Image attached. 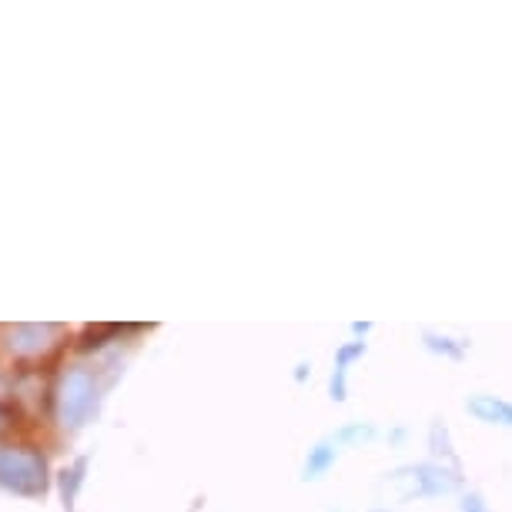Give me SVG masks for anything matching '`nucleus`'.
<instances>
[{
  "mask_svg": "<svg viewBox=\"0 0 512 512\" xmlns=\"http://www.w3.org/2000/svg\"><path fill=\"white\" fill-rule=\"evenodd\" d=\"M0 486L17 496H41L47 486V466L34 449H0Z\"/></svg>",
  "mask_w": 512,
  "mask_h": 512,
  "instance_id": "nucleus-1",
  "label": "nucleus"
},
{
  "mask_svg": "<svg viewBox=\"0 0 512 512\" xmlns=\"http://www.w3.org/2000/svg\"><path fill=\"white\" fill-rule=\"evenodd\" d=\"M94 402H98V389L88 369H67L61 385H57V415L67 429H81L91 419Z\"/></svg>",
  "mask_w": 512,
  "mask_h": 512,
  "instance_id": "nucleus-2",
  "label": "nucleus"
},
{
  "mask_svg": "<svg viewBox=\"0 0 512 512\" xmlns=\"http://www.w3.org/2000/svg\"><path fill=\"white\" fill-rule=\"evenodd\" d=\"M389 479L395 482V486H402L405 496H442V492L456 489V476L446 472L442 466H432V462L395 469Z\"/></svg>",
  "mask_w": 512,
  "mask_h": 512,
  "instance_id": "nucleus-3",
  "label": "nucleus"
},
{
  "mask_svg": "<svg viewBox=\"0 0 512 512\" xmlns=\"http://www.w3.org/2000/svg\"><path fill=\"white\" fill-rule=\"evenodd\" d=\"M57 338V325H17L7 335V345L17 355H37L44 349H51Z\"/></svg>",
  "mask_w": 512,
  "mask_h": 512,
  "instance_id": "nucleus-4",
  "label": "nucleus"
},
{
  "mask_svg": "<svg viewBox=\"0 0 512 512\" xmlns=\"http://www.w3.org/2000/svg\"><path fill=\"white\" fill-rule=\"evenodd\" d=\"M466 409L476 415L479 422L512 425V402L499 399V395H472V399L466 402Z\"/></svg>",
  "mask_w": 512,
  "mask_h": 512,
  "instance_id": "nucleus-5",
  "label": "nucleus"
},
{
  "mask_svg": "<svg viewBox=\"0 0 512 512\" xmlns=\"http://www.w3.org/2000/svg\"><path fill=\"white\" fill-rule=\"evenodd\" d=\"M335 452H338V449H332V446H318V449L312 452V459H308V466H305V476H308V479H315L318 472H322V469H328V462L335 459Z\"/></svg>",
  "mask_w": 512,
  "mask_h": 512,
  "instance_id": "nucleus-6",
  "label": "nucleus"
},
{
  "mask_svg": "<svg viewBox=\"0 0 512 512\" xmlns=\"http://www.w3.org/2000/svg\"><path fill=\"white\" fill-rule=\"evenodd\" d=\"M11 422H14V412H11V409H4V405H0V432H4V429H11Z\"/></svg>",
  "mask_w": 512,
  "mask_h": 512,
  "instance_id": "nucleus-7",
  "label": "nucleus"
},
{
  "mask_svg": "<svg viewBox=\"0 0 512 512\" xmlns=\"http://www.w3.org/2000/svg\"><path fill=\"white\" fill-rule=\"evenodd\" d=\"M375 512H389V509H375Z\"/></svg>",
  "mask_w": 512,
  "mask_h": 512,
  "instance_id": "nucleus-8",
  "label": "nucleus"
}]
</instances>
